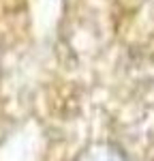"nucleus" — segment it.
<instances>
[{
	"label": "nucleus",
	"mask_w": 154,
	"mask_h": 161,
	"mask_svg": "<svg viewBox=\"0 0 154 161\" xmlns=\"http://www.w3.org/2000/svg\"><path fill=\"white\" fill-rule=\"evenodd\" d=\"M75 161H128V159L114 144H90L77 155Z\"/></svg>",
	"instance_id": "obj_1"
}]
</instances>
